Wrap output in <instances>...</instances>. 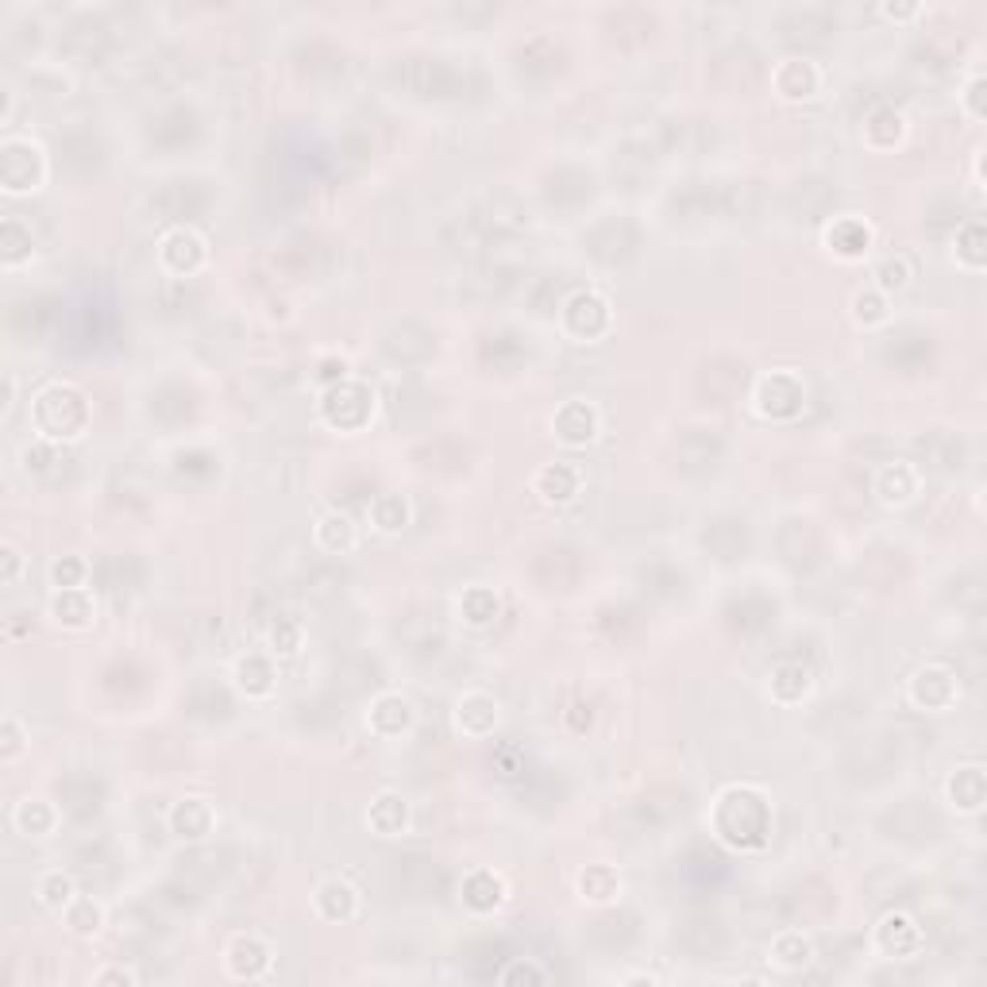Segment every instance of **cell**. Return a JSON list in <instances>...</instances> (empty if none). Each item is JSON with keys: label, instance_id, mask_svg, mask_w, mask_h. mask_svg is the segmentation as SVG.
<instances>
[{"label": "cell", "instance_id": "obj_17", "mask_svg": "<svg viewBox=\"0 0 987 987\" xmlns=\"http://www.w3.org/2000/svg\"><path fill=\"white\" fill-rule=\"evenodd\" d=\"M367 725H370V733L382 741H393V737H402V733H410V725H413L410 699H402V695H382V699H375L367 710Z\"/></svg>", "mask_w": 987, "mask_h": 987}, {"label": "cell", "instance_id": "obj_5", "mask_svg": "<svg viewBox=\"0 0 987 987\" xmlns=\"http://www.w3.org/2000/svg\"><path fill=\"white\" fill-rule=\"evenodd\" d=\"M803 402H806V382L795 375V370H771V375H764L760 382H756V393H753L756 413L768 421L795 417V413L803 410Z\"/></svg>", "mask_w": 987, "mask_h": 987}, {"label": "cell", "instance_id": "obj_4", "mask_svg": "<svg viewBox=\"0 0 987 987\" xmlns=\"http://www.w3.org/2000/svg\"><path fill=\"white\" fill-rule=\"evenodd\" d=\"M321 413H324V421H329L332 428H340V433H355V428L367 425L370 413H375V393H370L363 382L340 378V382L329 386V393H324Z\"/></svg>", "mask_w": 987, "mask_h": 987}, {"label": "cell", "instance_id": "obj_45", "mask_svg": "<svg viewBox=\"0 0 987 987\" xmlns=\"http://www.w3.org/2000/svg\"><path fill=\"white\" fill-rule=\"evenodd\" d=\"M880 12L887 20H910V16H918V4H883Z\"/></svg>", "mask_w": 987, "mask_h": 987}, {"label": "cell", "instance_id": "obj_29", "mask_svg": "<svg viewBox=\"0 0 987 987\" xmlns=\"http://www.w3.org/2000/svg\"><path fill=\"white\" fill-rule=\"evenodd\" d=\"M58 814L50 803H43V799H24V803L12 811V826L20 829L24 837H47L50 829H55Z\"/></svg>", "mask_w": 987, "mask_h": 987}, {"label": "cell", "instance_id": "obj_34", "mask_svg": "<svg viewBox=\"0 0 987 987\" xmlns=\"http://www.w3.org/2000/svg\"><path fill=\"white\" fill-rule=\"evenodd\" d=\"M887 306H892V301H887V294H880L875 286L857 289V294H852V301H849L852 321L864 324V329H875V324L887 321Z\"/></svg>", "mask_w": 987, "mask_h": 987}, {"label": "cell", "instance_id": "obj_38", "mask_svg": "<svg viewBox=\"0 0 987 987\" xmlns=\"http://www.w3.org/2000/svg\"><path fill=\"white\" fill-rule=\"evenodd\" d=\"M0 236H4V266H20L27 255H32V232H27L20 220H4V228H0Z\"/></svg>", "mask_w": 987, "mask_h": 987}, {"label": "cell", "instance_id": "obj_8", "mask_svg": "<svg viewBox=\"0 0 987 987\" xmlns=\"http://www.w3.org/2000/svg\"><path fill=\"white\" fill-rule=\"evenodd\" d=\"M922 926L915 922L910 915L903 910H892V915H883L880 926H875V949L887 953L892 961H910V956L922 949Z\"/></svg>", "mask_w": 987, "mask_h": 987}, {"label": "cell", "instance_id": "obj_20", "mask_svg": "<svg viewBox=\"0 0 987 987\" xmlns=\"http://www.w3.org/2000/svg\"><path fill=\"white\" fill-rule=\"evenodd\" d=\"M456 725H459V733H467V737H474V741L490 737L494 725H498V702L490 699V695H482V690H471V695L459 699Z\"/></svg>", "mask_w": 987, "mask_h": 987}, {"label": "cell", "instance_id": "obj_23", "mask_svg": "<svg viewBox=\"0 0 987 987\" xmlns=\"http://www.w3.org/2000/svg\"><path fill=\"white\" fill-rule=\"evenodd\" d=\"M768 690L779 707H795V702L806 699V690H811V672L803 664H795V659H783V664L771 667Z\"/></svg>", "mask_w": 987, "mask_h": 987}, {"label": "cell", "instance_id": "obj_22", "mask_svg": "<svg viewBox=\"0 0 987 987\" xmlns=\"http://www.w3.org/2000/svg\"><path fill=\"white\" fill-rule=\"evenodd\" d=\"M232 679H236V690H240V695H248V699H266V695L274 690V679H278V675H274L271 656H263V652H248V656L236 659Z\"/></svg>", "mask_w": 987, "mask_h": 987}, {"label": "cell", "instance_id": "obj_19", "mask_svg": "<svg viewBox=\"0 0 987 987\" xmlns=\"http://www.w3.org/2000/svg\"><path fill=\"white\" fill-rule=\"evenodd\" d=\"M50 618L66 629H85L96 618V598L89 595L85 586H62V590L50 595Z\"/></svg>", "mask_w": 987, "mask_h": 987}, {"label": "cell", "instance_id": "obj_37", "mask_svg": "<svg viewBox=\"0 0 987 987\" xmlns=\"http://www.w3.org/2000/svg\"><path fill=\"white\" fill-rule=\"evenodd\" d=\"M266 641H271V652L274 656H282V659H294L301 652V626L294 618H278L271 626V636H266Z\"/></svg>", "mask_w": 987, "mask_h": 987}, {"label": "cell", "instance_id": "obj_9", "mask_svg": "<svg viewBox=\"0 0 987 987\" xmlns=\"http://www.w3.org/2000/svg\"><path fill=\"white\" fill-rule=\"evenodd\" d=\"M598 428H602V417H598V410L590 402H563L560 410H555L552 417V436L560 444H567V448H583V444H590L598 436Z\"/></svg>", "mask_w": 987, "mask_h": 987}, {"label": "cell", "instance_id": "obj_31", "mask_svg": "<svg viewBox=\"0 0 987 987\" xmlns=\"http://www.w3.org/2000/svg\"><path fill=\"white\" fill-rule=\"evenodd\" d=\"M498 610H502V602L490 586H471V590H463V598H459V613H463L467 626H490V621L498 618Z\"/></svg>", "mask_w": 987, "mask_h": 987}, {"label": "cell", "instance_id": "obj_32", "mask_svg": "<svg viewBox=\"0 0 987 987\" xmlns=\"http://www.w3.org/2000/svg\"><path fill=\"white\" fill-rule=\"evenodd\" d=\"M62 918L78 938H93V933H101V926H105V907L96 899H89V895H78V899L62 910Z\"/></svg>", "mask_w": 987, "mask_h": 987}, {"label": "cell", "instance_id": "obj_35", "mask_svg": "<svg viewBox=\"0 0 987 987\" xmlns=\"http://www.w3.org/2000/svg\"><path fill=\"white\" fill-rule=\"evenodd\" d=\"M35 895H39V903L47 910H58V915H62V910L78 899V887H73V880L66 872H47L39 883H35Z\"/></svg>", "mask_w": 987, "mask_h": 987}, {"label": "cell", "instance_id": "obj_40", "mask_svg": "<svg viewBox=\"0 0 987 987\" xmlns=\"http://www.w3.org/2000/svg\"><path fill=\"white\" fill-rule=\"evenodd\" d=\"M984 70H972V78H968V85H964V93H961V108L964 113L972 116V120H984L987 116V105H984Z\"/></svg>", "mask_w": 987, "mask_h": 987}, {"label": "cell", "instance_id": "obj_10", "mask_svg": "<svg viewBox=\"0 0 987 987\" xmlns=\"http://www.w3.org/2000/svg\"><path fill=\"white\" fill-rule=\"evenodd\" d=\"M274 964V953L263 938L255 933H240V938L228 941L225 949V968L232 979H263Z\"/></svg>", "mask_w": 987, "mask_h": 987}, {"label": "cell", "instance_id": "obj_25", "mask_svg": "<svg viewBox=\"0 0 987 987\" xmlns=\"http://www.w3.org/2000/svg\"><path fill=\"white\" fill-rule=\"evenodd\" d=\"M313 537H317V544L332 555H347V552H355V544H359V529H355V521L347 514H324L321 521H317Z\"/></svg>", "mask_w": 987, "mask_h": 987}, {"label": "cell", "instance_id": "obj_42", "mask_svg": "<svg viewBox=\"0 0 987 987\" xmlns=\"http://www.w3.org/2000/svg\"><path fill=\"white\" fill-rule=\"evenodd\" d=\"M0 552H4V575H0V583L12 586L20 578V567H24V560H20V548L12 544V540H4V548H0Z\"/></svg>", "mask_w": 987, "mask_h": 987}, {"label": "cell", "instance_id": "obj_16", "mask_svg": "<svg viewBox=\"0 0 987 987\" xmlns=\"http://www.w3.org/2000/svg\"><path fill=\"white\" fill-rule=\"evenodd\" d=\"M945 799L956 814H979L987 799V776L979 764H961L953 776L945 779Z\"/></svg>", "mask_w": 987, "mask_h": 987}, {"label": "cell", "instance_id": "obj_3", "mask_svg": "<svg viewBox=\"0 0 987 987\" xmlns=\"http://www.w3.org/2000/svg\"><path fill=\"white\" fill-rule=\"evenodd\" d=\"M560 329L575 344H598L613 329L610 298L598 289H575L560 309Z\"/></svg>", "mask_w": 987, "mask_h": 987}, {"label": "cell", "instance_id": "obj_21", "mask_svg": "<svg viewBox=\"0 0 987 987\" xmlns=\"http://www.w3.org/2000/svg\"><path fill=\"white\" fill-rule=\"evenodd\" d=\"M367 826L375 829L378 837H398L410 829V803L398 791H382V795L370 799L367 811Z\"/></svg>", "mask_w": 987, "mask_h": 987}, {"label": "cell", "instance_id": "obj_30", "mask_svg": "<svg viewBox=\"0 0 987 987\" xmlns=\"http://www.w3.org/2000/svg\"><path fill=\"white\" fill-rule=\"evenodd\" d=\"M370 525H375L378 532H386V537L402 532L405 525H410V502H405L402 494H378V498L370 502Z\"/></svg>", "mask_w": 987, "mask_h": 987}, {"label": "cell", "instance_id": "obj_1", "mask_svg": "<svg viewBox=\"0 0 987 987\" xmlns=\"http://www.w3.org/2000/svg\"><path fill=\"white\" fill-rule=\"evenodd\" d=\"M714 834L730 849H764L771 837V803L756 787H730L714 803Z\"/></svg>", "mask_w": 987, "mask_h": 987}, {"label": "cell", "instance_id": "obj_28", "mask_svg": "<svg viewBox=\"0 0 987 987\" xmlns=\"http://www.w3.org/2000/svg\"><path fill=\"white\" fill-rule=\"evenodd\" d=\"M771 961H776L783 972H799V968H806V964L814 961V945H811V938H806L803 930H787V933H779V938L771 941Z\"/></svg>", "mask_w": 987, "mask_h": 987}, {"label": "cell", "instance_id": "obj_26", "mask_svg": "<svg viewBox=\"0 0 987 987\" xmlns=\"http://www.w3.org/2000/svg\"><path fill=\"white\" fill-rule=\"evenodd\" d=\"M903 136H907V120H903V113H895V108H875V113L868 116L864 144L875 147V151H892Z\"/></svg>", "mask_w": 987, "mask_h": 987}, {"label": "cell", "instance_id": "obj_11", "mask_svg": "<svg viewBox=\"0 0 987 987\" xmlns=\"http://www.w3.org/2000/svg\"><path fill=\"white\" fill-rule=\"evenodd\" d=\"M578 486H583V474H578L575 463H544L537 474H532V494H537L544 506H571L578 498Z\"/></svg>", "mask_w": 987, "mask_h": 987}, {"label": "cell", "instance_id": "obj_39", "mask_svg": "<svg viewBox=\"0 0 987 987\" xmlns=\"http://www.w3.org/2000/svg\"><path fill=\"white\" fill-rule=\"evenodd\" d=\"M85 560H78V555H62V560L50 563V583H55V590H62V586H85Z\"/></svg>", "mask_w": 987, "mask_h": 987}, {"label": "cell", "instance_id": "obj_46", "mask_svg": "<svg viewBox=\"0 0 987 987\" xmlns=\"http://www.w3.org/2000/svg\"><path fill=\"white\" fill-rule=\"evenodd\" d=\"M626 984H656V976H626Z\"/></svg>", "mask_w": 987, "mask_h": 987}, {"label": "cell", "instance_id": "obj_33", "mask_svg": "<svg viewBox=\"0 0 987 987\" xmlns=\"http://www.w3.org/2000/svg\"><path fill=\"white\" fill-rule=\"evenodd\" d=\"M956 266H964V271H972V274H979L987 266L984 225H979V220H972V225H964L961 232H956Z\"/></svg>", "mask_w": 987, "mask_h": 987}, {"label": "cell", "instance_id": "obj_44", "mask_svg": "<svg viewBox=\"0 0 987 987\" xmlns=\"http://www.w3.org/2000/svg\"><path fill=\"white\" fill-rule=\"evenodd\" d=\"M136 972L131 968H101V972H93V984H136Z\"/></svg>", "mask_w": 987, "mask_h": 987}, {"label": "cell", "instance_id": "obj_18", "mask_svg": "<svg viewBox=\"0 0 987 987\" xmlns=\"http://www.w3.org/2000/svg\"><path fill=\"white\" fill-rule=\"evenodd\" d=\"M313 910L324 922H352L359 915V892L347 880H324L313 895Z\"/></svg>", "mask_w": 987, "mask_h": 987}, {"label": "cell", "instance_id": "obj_15", "mask_svg": "<svg viewBox=\"0 0 987 987\" xmlns=\"http://www.w3.org/2000/svg\"><path fill=\"white\" fill-rule=\"evenodd\" d=\"M872 494L887 509L910 506L918 498V471L910 463H883L872 479Z\"/></svg>", "mask_w": 987, "mask_h": 987}, {"label": "cell", "instance_id": "obj_6", "mask_svg": "<svg viewBox=\"0 0 987 987\" xmlns=\"http://www.w3.org/2000/svg\"><path fill=\"white\" fill-rule=\"evenodd\" d=\"M910 702L926 714H945L961 702V679H956L953 667L945 664H926L910 675V687H907Z\"/></svg>", "mask_w": 987, "mask_h": 987}, {"label": "cell", "instance_id": "obj_2", "mask_svg": "<svg viewBox=\"0 0 987 987\" xmlns=\"http://www.w3.org/2000/svg\"><path fill=\"white\" fill-rule=\"evenodd\" d=\"M35 428L47 440H78L89 428V398L70 382H55L35 398L32 405Z\"/></svg>", "mask_w": 987, "mask_h": 987}, {"label": "cell", "instance_id": "obj_36", "mask_svg": "<svg viewBox=\"0 0 987 987\" xmlns=\"http://www.w3.org/2000/svg\"><path fill=\"white\" fill-rule=\"evenodd\" d=\"M880 294H899V289L910 286V263L903 255H892V259H883L880 266H875V282H872Z\"/></svg>", "mask_w": 987, "mask_h": 987}, {"label": "cell", "instance_id": "obj_24", "mask_svg": "<svg viewBox=\"0 0 987 987\" xmlns=\"http://www.w3.org/2000/svg\"><path fill=\"white\" fill-rule=\"evenodd\" d=\"M459 892H463L467 907L479 910V915H486V910H494V907H502V903H506V883H502V875L486 872V868H479V872L467 875Z\"/></svg>", "mask_w": 987, "mask_h": 987}, {"label": "cell", "instance_id": "obj_14", "mask_svg": "<svg viewBox=\"0 0 987 987\" xmlns=\"http://www.w3.org/2000/svg\"><path fill=\"white\" fill-rule=\"evenodd\" d=\"M771 85L783 101H811L822 89V70L811 58H783L771 73Z\"/></svg>", "mask_w": 987, "mask_h": 987}, {"label": "cell", "instance_id": "obj_41", "mask_svg": "<svg viewBox=\"0 0 987 987\" xmlns=\"http://www.w3.org/2000/svg\"><path fill=\"white\" fill-rule=\"evenodd\" d=\"M498 979H502V984H521V979H525V984H544L548 972H544V968H537V964H532V961H514L506 972H502Z\"/></svg>", "mask_w": 987, "mask_h": 987}, {"label": "cell", "instance_id": "obj_43", "mask_svg": "<svg viewBox=\"0 0 987 987\" xmlns=\"http://www.w3.org/2000/svg\"><path fill=\"white\" fill-rule=\"evenodd\" d=\"M20 745H24V737H20V722L16 718H4V748H0V756L12 760V756L20 753Z\"/></svg>", "mask_w": 987, "mask_h": 987}, {"label": "cell", "instance_id": "obj_12", "mask_svg": "<svg viewBox=\"0 0 987 987\" xmlns=\"http://www.w3.org/2000/svg\"><path fill=\"white\" fill-rule=\"evenodd\" d=\"M872 240H875L872 225H868L864 217H852V213L837 217L834 225H826V232H822V243H826L837 259H864L868 251H872Z\"/></svg>", "mask_w": 987, "mask_h": 987}, {"label": "cell", "instance_id": "obj_7", "mask_svg": "<svg viewBox=\"0 0 987 987\" xmlns=\"http://www.w3.org/2000/svg\"><path fill=\"white\" fill-rule=\"evenodd\" d=\"M209 259V243L197 228H170L159 240V263L162 271L177 274V278H190L197 274Z\"/></svg>", "mask_w": 987, "mask_h": 987}, {"label": "cell", "instance_id": "obj_13", "mask_svg": "<svg viewBox=\"0 0 987 987\" xmlns=\"http://www.w3.org/2000/svg\"><path fill=\"white\" fill-rule=\"evenodd\" d=\"M170 822V834L177 837V841H205V837L213 834V826H217V811H213L209 799H177L174 806H170L167 814Z\"/></svg>", "mask_w": 987, "mask_h": 987}, {"label": "cell", "instance_id": "obj_27", "mask_svg": "<svg viewBox=\"0 0 987 987\" xmlns=\"http://www.w3.org/2000/svg\"><path fill=\"white\" fill-rule=\"evenodd\" d=\"M578 895L586 903H613L621 895V875L610 864H590L586 872H578Z\"/></svg>", "mask_w": 987, "mask_h": 987}]
</instances>
